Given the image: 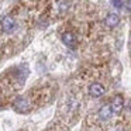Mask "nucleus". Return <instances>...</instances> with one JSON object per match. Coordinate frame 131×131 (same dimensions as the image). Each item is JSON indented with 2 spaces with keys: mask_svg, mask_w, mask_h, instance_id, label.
I'll return each instance as SVG.
<instances>
[{
  "mask_svg": "<svg viewBox=\"0 0 131 131\" xmlns=\"http://www.w3.org/2000/svg\"><path fill=\"white\" fill-rule=\"evenodd\" d=\"M104 92H106V88L99 82L92 83L90 88H89V93H90L92 97H100L102 94H104Z\"/></svg>",
  "mask_w": 131,
  "mask_h": 131,
  "instance_id": "1",
  "label": "nucleus"
},
{
  "mask_svg": "<svg viewBox=\"0 0 131 131\" xmlns=\"http://www.w3.org/2000/svg\"><path fill=\"white\" fill-rule=\"evenodd\" d=\"M99 118L103 120V121H107V120L111 118V116H113V110H111V106L110 104H104L102 106V107L99 108Z\"/></svg>",
  "mask_w": 131,
  "mask_h": 131,
  "instance_id": "2",
  "label": "nucleus"
},
{
  "mask_svg": "<svg viewBox=\"0 0 131 131\" xmlns=\"http://www.w3.org/2000/svg\"><path fill=\"white\" fill-rule=\"evenodd\" d=\"M13 106L17 111H27L30 108V103L27 100V97H17L13 103Z\"/></svg>",
  "mask_w": 131,
  "mask_h": 131,
  "instance_id": "3",
  "label": "nucleus"
},
{
  "mask_svg": "<svg viewBox=\"0 0 131 131\" xmlns=\"http://www.w3.org/2000/svg\"><path fill=\"white\" fill-rule=\"evenodd\" d=\"M14 27H16V21L12 16H6V17L2 20V28H3V31L12 32L13 30H14Z\"/></svg>",
  "mask_w": 131,
  "mask_h": 131,
  "instance_id": "4",
  "label": "nucleus"
},
{
  "mask_svg": "<svg viewBox=\"0 0 131 131\" xmlns=\"http://www.w3.org/2000/svg\"><path fill=\"white\" fill-rule=\"evenodd\" d=\"M110 106H111V110H113L114 114L120 113V111L124 108V99H123L121 96H116L113 99V102L110 103Z\"/></svg>",
  "mask_w": 131,
  "mask_h": 131,
  "instance_id": "5",
  "label": "nucleus"
},
{
  "mask_svg": "<svg viewBox=\"0 0 131 131\" xmlns=\"http://www.w3.org/2000/svg\"><path fill=\"white\" fill-rule=\"evenodd\" d=\"M62 41L65 45L71 47V48H73L75 45H76V38H75V35L72 34V32H63L62 34Z\"/></svg>",
  "mask_w": 131,
  "mask_h": 131,
  "instance_id": "6",
  "label": "nucleus"
},
{
  "mask_svg": "<svg viewBox=\"0 0 131 131\" xmlns=\"http://www.w3.org/2000/svg\"><path fill=\"white\" fill-rule=\"evenodd\" d=\"M118 23H120V18L117 14H114V13L107 14V17H106V24H107L108 27H116Z\"/></svg>",
  "mask_w": 131,
  "mask_h": 131,
  "instance_id": "7",
  "label": "nucleus"
},
{
  "mask_svg": "<svg viewBox=\"0 0 131 131\" xmlns=\"http://www.w3.org/2000/svg\"><path fill=\"white\" fill-rule=\"evenodd\" d=\"M113 3L116 7H121V0H113Z\"/></svg>",
  "mask_w": 131,
  "mask_h": 131,
  "instance_id": "8",
  "label": "nucleus"
}]
</instances>
